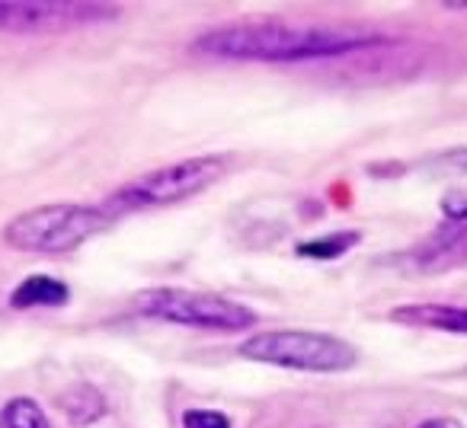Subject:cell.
Returning <instances> with one entry per match:
<instances>
[{
  "mask_svg": "<svg viewBox=\"0 0 467 428\" xmlns=\"http://www.w3.org/2000/svg\"><path fill=\"white\" fill-rule=\"evenodd\" d=\"M420 428H464L458 419H445V415H439V419H429V422H422Z\"/></svg>",
  "mask_w": 467,
  "mask_h": 428,
  "instance_id": "4fadbf2b",
  "label": "cell"
},
{
  "mask_svg": "<svg viewBox=\"0 0 467 428\" xmlns=\"http://www.w3.org/2000/svg\"><path fill=\"white\" fill-rule=\"evenodd\" d=\"M0 428H52L42 406L29 396H16L0 409Z\"/></svg>",
  "mask_w": 467,
  "mask_h": 428,
  "instance_id": "30bf717a",
  "label": "cell"
},
{
  "mask_svg": "<svg viewBox=\"0 0 467 428\" xmlns=\"http://www.w3.org/2000/svg\"><path fill=\"white\" fill-rule=\"evenodd\" d=\"M71 298L65 281L52 279V275H29L10 294V304L16 311H29V307H61Z\"/></svg>",
  "mask_w": 467,
  "mask_h": 428,
  "instance_id": "ba28073f",
  "label": "cell"
},
{
  "mask_svg": "<svg viewBox=\"0 0 467 428\" xmlns=\"http://www.w3.org/2000/svg\"><path fill=\"white\" fill-rule=\"evenodd\" d=\"M394 323L420 326V330L435 332H454V336H467V307L451 304H407L390 311Z\"/></svg>",
  "mask_w": 467,
  "mask_h": 428,
  "instance_id": "52a82bcc",
  "label": "cell"
},
{
  "mask_svg": "<svg viewBox=\"0 0 467 428\" xmlns=\"http://www.w3.org/2000/svg\"><path fill=\"white\" fill-rule=\"evenodd\" d=\"M61 409H65L67 419L78 422V425H90V422H97L99 415L106 413V400L93 387L80 383V387L67 390V393L61 396Z\"/></svg>",
  "mask_w": 467,
  "mask_h": 428,
  "instance_id": "9c48e42d",
  "label": "cell"
},
{
  "mask_svg": "<svg viewBox=\"0 0 467 428\" xmlns=\"http://www.w3.org/2000/svg\"><path fill=\"white\" fill-rule=\"evenodd\" d=\"M224 157H189V160L170 163L163 169H150V173L131 179L129 186H122L119 192H112L103 201V211L116 221L119 214L186 201L192 195L205 192L208 186H214L224 176Z\"/></svg>",
  "mask_w": 467,
  "mask_h": 428,
  "instance_id": "3957f363",
  "label": "cell"
},
{
  "mask_svg": "<svg viewBox=\"0 0 467 428\" xmlns=\"http://www.w3.org/2000/svg\"><path fill=\"white\" fill-rule=\"evenodd\" d=\"M103 16H116V7H103V4H61V0L0 4V29H10V33H46V29H65L103 20Z\"/></svg>",
  "mask_w": 467,
  "mask_h": 428,
  "instance_id": "8992f818",
  "label": "cell"
},
{
  "mask_svg": "<svg viewBox=\"0 0 467 428\" xmlns=\"http://www.w3.org/2000/svg\"><path fill=\"white\" fill-rule=\"evenodd\" d=\"M182 428H231V419L224 413H214V409H186Z\"/></svg>",
  "mask_w": 467,
  "mask_h": 428,
  "instance_id": "7c38bea8",
  "label": "cell"
},
{
  "mask_svg": "<svg viewBox=\"0 0 467 428\" xmlns=\"http://www.w3.org/2000/svg\"><path fill=\"white\" fill-rule=\"evenodd\" d=\"M135 311L144 317L163 320V323L192 326V330L234 332L256 323V313L250 307L227 301L221 294L186 291V288H150L135 298Z\"/></svg>",
  "mask_w": 467,
  "mask_h": 428,
  "instance_id": "5b68a950",
  "label": "cell"
},
{
  "mask_svg": "<svg viewBox=\"0 0 467 428\" xmlns=\"http://www.w3.org/2000/svg\"><path fill=\"white\" fill-rule=\"evenodd\" d=\"M358 243V234H330L320 240H307L298 247V256L305 260H339L343 253H349Z\"/></svg>",
  "mask_w": 467,
  "mask_h": 428,
  "instance_id": "8fae6325",
  "label": "cell"
},
{
  "mask_svg": "<svg viewBox=\"0 0 467 428\" xmlns=\"http://www.w3.org/2000/svg\"><path fill=\"white\" fill-rule=\"evenodd\" d=\"M375 33L330 26H288V23H250V26L212 29L195 39V52L227 61H311L337 58L356 48L378 46Z\"/></svg>",
  "mask_w": 467,
  "mask_h": 428,
  "instance_id": "6da1fadb",
  "label": "cell"
},
{
  "mask_svg": "<svg viewBox=\"0 0 467 428\" xmlns=\"http://www.w3.org/2000/svg\"><path fill=\"white\" fill-rule=\"evenodd\" d=\"M241 355L250 362L279 364V368L314 371V374H337L356 364V349L327 332L311 330H269L256 332L241 345Z\"/></svg>",
  "mask_w": 467,
  "mask_h": 428,
  "instance_id": "277c9868",
  "label": "cell"
},
{
  "mask_svg": "<svg viewBox=\"0 0 467 428\" xmlns=\"http://www.w3.org/2000/svg\"><path fill=\"white\" fill-rule=\"evenodd\" d=\"M109 221L112 218L103 211V205L58 201L16 214L4 228V240L23 253H67L109 228Z\"/></svg>",
  "mask_w": 467,
  "mask_h": 428,
  "instance_id": "7a4b0ae2",
  "label": "cell"
}]
</instances>
